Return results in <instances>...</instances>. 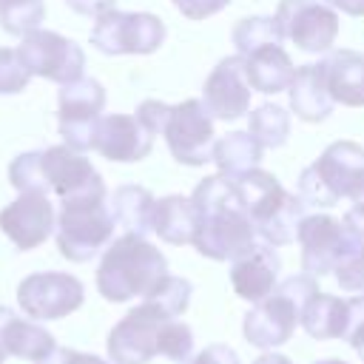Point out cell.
I'll return each instance as SVG.
<instances>
[{
	"instance_id": "cell-1",
	"label": "cell",
	"mask_w": 364,
	"mask_h": 364,
	"mask_svg": "<svg viewBox=\"0 0 364 364\" xmlns=\"http://www.w3.org/2000/svg\"><path fill=\"white\" fill-rule=\"evenodd\" d=\"M199 225L193 236V247L213 262H233L245 256L256 245L253 222L242 205L236 182L225 173L205 176L191 193Z\"/></svg>"
},
{
	"instance_id": "cell-2",
	"label": "cell",
	"mask_w": 364,
	"mask_h": 364,
	"mask_svg": "<svg viewBox=\"0 0 364 364\" xmlns=\"http://www.w3.org/2000/svg\"><path fill=\"white\" fill-rule=\"evenodd\" d=\"M168 276V259L156 245L139 233H122L111 239L97 264V290L102 299L122 304L151 296Z\"/></svg>"
},
{
	"instance_id": "cell-3",
	"label": "cell",
	"mask_w": 364,
	"mask_h": 364,
	"mask_svg": "<svg viewBox=\"0 0 364 364\" xmlns=\"http://www.w3.org/2000/svg\"><path fill=\"white\" fill-rule=\"evenodd\" d=\"M9 182L20 193L40 191V193H57L60 202L94 191H105V182L100 171L74 148L68 145H51L43 151H26L9 165Z\"/></svg>"
},
{
	"instance_id": "cell-4",
	"label": "cell",
	"mask_w": 364,
	"mask_h": 364,
	"mask_svg": "<svg viewBox=\"0 0 364 364\" xmlns=\"http://www.w3.org/2000/svg\"><path fill=\"white\" fill-rule=\"evenodd\" d=\"M242 196V205L253 222V230L262 242L282 247L296 242L299 225L304 219V199L282 188V182L262 168H253L242 176H230Z\"/></svg>"
},
{
	"instance_id": "cell-5",
	"label": "cell",
	"mask_w": 364,
	"mask_h": 364,
	"mask_svg": "<svg viewBox=\"0 0 364 364\" xmlns=\"http://www.w3.org/2000/svg\"><path fill=\"white\" fill-rule=\"evenodd\" d=\"M316 293H318V282L310 273H296V276H287L284 282H279L267 299L256 301L245 313L242 333H245L247 344H253L259 350H273V347H282L284 341H290L296 324H301L304 304Z\"/></svg>"
},
{
	"instance_id": "cell-6",
	"label": "cell",
	"mask_w": 364,
	"mask_h": 364,
	"mask_svg": "<svg viewBox=\"0 0 364 364\" xmlns=\"http://www.w3.org/2000/svg\"><path fill=\"white\" fill-rule=\"evenodd\" d=\"M114 216L108 191H94L60 202L57 213V250L68 262H91L114 239Z\"/></svg>"
},
{
	"instance_id": "cell-7",
	"label": "cell",
	"mask_w": 364,
	"mask_h": 364,
	"mask_svg": "<svg viewBox=\"0 0 364 364\" xmlns=\"http://www.w3.org/2000/svg\"><path fill=\"white\" fill-rule=\"evenodd\" d=\"M364 171V148L353 139H338L321 151L299 176V196L310 208H333L338 199H350Z\"/></svg>"
},
{
	"instance_id": "cell-8",
	"label": "cell",
	"mask_w": 364,
	"mask_h": 364,
	"mask_svg": "<svg viewBox=\"0 0 364 364\" xmlns=\"http://www.w3.org/2000/svg\"><path fill=\"white\" fill-rule=\"evenodd\" d=\"M165 40V23L151 11H105L91 28V46L102 54H154Z\"/></svg>"
},
{
	"instance_id": "cell-9",
	"label": "cell",
	"mask_w": 364,
	"mask_h": 364,
	"mask_svg": "<svg viewBox=\"0 0 364 364\" xmlns=\"http://www.w3.org/2000/svg\"><path fill=\"white\" fill-rule=\"evenodd\" d=\"M105 108V88L94 77H80L60 88L57 94V128L68 148L91 151L94 131L102 119Z\"/></svg>"
},
{
	"instance_id": "cell-10",
	"label": "cell",
	"mask_w": 364,
	"mask_h": 364,
	"mask_svg": "<svg viewBox=\"0 0 364 364\" xmlns=\"http://www.w3.org/2000/svg\"><path fill=\"white\" fill-rule=\"evenodd\" d=\"M162 136L168 142L171 156L182 165L199 168L213 156L216 131H213V117L202 100H182L171 105Z\"/></svg>"
},
{
	"instance_id": "cell-11",
	"label": "cell",
	"mask_w": 364,
	"mask_h": 364,
	"mask_svg": "<svg viewBox=\"0 0 364 364\" xmlns=\"http://www.w3.org/2000/svg\"><path fill=\"white\" fill-rule=\"evenodd\" d=\"M171 321V316L151 299H142L136 307H131L108 333V358L114 364H148L154 355H159V327Z\"/></svg>"
},
{
	"instance_id": "cell-12",
	"label": "cell",
	"mask_w": 364,
	"mask_h": 364,
	"mask_svg": "<svg viewBox=\"0 0 364 364\" xmlns=\"http://www.w3.org/2000/svg\"><path fill=\"white\" fill-rule=\"evenodd\" d=\"M17 54L31 77H43L60 85L80 80L85 71V51L74 40L48 28H37L26 34L17 46Z\"/></svg>"
},
{
	"instance_id": "cell-13",
	"label": "cell",
	"mask_w": 364,
	"mask_h": 364,
	"mask_svg": "<svg viewBox=\"0 0 364 364\" xmlns=\"http://www.w3.org/2000/svg\"><path fill=\"white\" fill-rule=\"evenodd\" d=\"M85 301V287L77 276L60 270L31 273L17 284V304L34 321L65 318Z\"/></svg>"
},
{
	"instance_id": "cell-14",
	"label": "cell",
	"mask_w": 364,
	"mask_h": 364,
	"mask_svg": "<svg viewBox=\"0 0 364 364\" xmlns=\"http://www.w3.org/2000/svg\"><path fill=\"white\" fill-rule=\"evenodd\" d=\"M276 23L282 34L307 54H324L338 37V11L324 0H279Z\"/></svg>"
},
{
	"instance_id": "cell-15",
	"label": "cell",
	"mask_w": 364,
	"mask_h": 364,
	"mask_svg": "<svg viewBox=\"0 0 364 364\" xmlns=\"http://www.w3.org/2000/svg\"><path fill=\"white\" fill-rule=\"evenodd\" d=\"M296 242L301 247V267L310 276H327L333 273L358 245L347 233L344 222L330 213H313L304 216L296 233Z\"/></svg>"
},
{
	"instance_id": "cell-16",
	"label": "cell",
	"mask_w": 364,
	"mask_h": 364,
	"mask_svg": "<svg viewBox=\"0 0 364 364\" xmlns=\"http://www.w3.org/2000/svg\"><path fill=\"white\" fill-rule=\"evenodd\" d=\"M57 228V210L48 193L26 191L0 210V230L17 250L40 247Z\"/></svg>"
},
{
	"instance_id": "cell-17",
	"label": "cell",
	"mask_w": 364,
	"mask_h": 364,
	"mask_svg": "<svg viewBox=\"0 0 364 364\" xmlns=\"http://www.w3.org/2000/svg\"><path fill=\"white\" fill-rule=\"evenodd\" d=\"M250 94L253 88L245 77V60L242 54H233L219 60L216 68L208 74L202 88V102L213 119L233 122L250 111Z\"/></svg>"
},
{
	"instance_id": "cell-18",
	"label": "cell",
	"mask_w": 364,
	"mask_h": 364,
	"mask_svg": "<svg viewBox=\"0 0 364 364\" xmlns=\"http://www.w3.org/2000/svg\"><path fill=\"white\" fill-rule=\"evenodd\" d=\"M154 134L136 114H105L94 131V151L111 162H139L151 154Z\"/></svg>"
},
{
	"instance_id": "cell-19",
	"label": "cell",
	"mask_w": 364,
	"mask_h": 364,
	"mask_svg": "<svg viewBox=\"0 0 364 364\" xmlns=\"http://www.w3.org/2000/svg\"><path fill=\"white\" fill-rule=\"evenodd\" d=\"M279 270H282L279 253L273 250V245L262 242V245H253L245 256L230 262V284L239 299L256 304L276 290Z\"/></svg>"
},
{
	"instance_id": "cell-20",
	"label": "cell",
	"mask_w": 364,
	"mask_h": 364,
	"mask_svg": "<svg viewBox=\"0 0 364 364\" xmlns=\"http://www.w3.org/2000/svg\"><path fill=\"white\" fill-rule=\"evenodd\" d=\"M324 82L333 102L347 108H364V54L353 48H336L321 60Z\"/></svg>"
},
{
	"instance_id": "cell-21",
	"label": "cell",
	"mask_w": 364,
	"mask_h": 364,
	"mask_svg": "<svg viewBox=\"0 0 364 364\" xmlns=\"http://www.w3.org/2000/svg\"><path fill=\"white\" fill-rule=\"evenodd\" d=\"M57 347L54 336L40 327L34 318H20L14 310L0 304V353L26 358V361H43Z\"/></svg>"
},
{
	"instance_id": "cell-22",
	"label": "cell",
	"mask_w": 364,
	"mask_h": 364,
	"mask_svg": "<svg viewBox=\"0 0 364 364\" xmlns=\"http://www.w3.org/2000/svg\"><path fill=\"white\" fill-rule=\"evenodd\" d=\"M242 60H245V77H247L250 88L259 91V94L287 91L293 77H296V65L279 43L253 48V51L242 54Z\"/></svg>"
},
{
	"instance_id": "cell-23",
	"label": "cell",
	"mask_w": 364,
	"mask_h": 364,
	"mask_svg": "<svg viewBox=\"0 0 364 364\" xmlns=\"http://www.w3.org/2000/svg\"><path fill=\"white\" fill-rule=\"evenodd\" d=\"M287 97H290V108L299 119L304 122H321L333 114V97L327 91V82H324V71H321V63H307V65H299L296 68V77L287 88Z\"/></svg>"
},
{
	"instance_id": "cell-24",
	"label": "cell",
	"mask_w": 364,
	"mask_h": 364,
	"mask_svg": "<svg viewBox=\"0 0 364 364\" xmlns=\"http://www.w3.org/2000/svg\"><path fill=\"white\" fill-rule=\"evenodd\" d=\"M196 225H199V213L191 196H162L154 205V222L151 230L168 242V245H193L196 236Z\"/></svg>"
},
{
	"instance_id": "cell-25",
	"label": "cell",
	"mask_w": 364,
	"mask_h": 364,
	"mask_svg": "<svg viewBox=\"0 0 364 364\" xmlns=\"http://www.w3.org/2000/svg\"><path fill=\"white\" fill-rule=\"evenodd\" d=\"M350 321V299L316 293L301 310V327L310 338H344Z\"/></svg>"
},
{
	"instance_id": "cell-26",
	"label": "cell",
	"mask_w": 364,
	"mask_h": 364,
	"mask_svg": "<svg viewBox=\"0 0 364 364\" xmlns=\"http://www.w3.org/2000/svg\"><path fill=\"white\" fill-rule=\"evenodd\" d=\"M154 205L156 199L151 196L148 188L142 185H119L111 196H108V208L114 222L125 230V233H151V222H154Z\"/></svg>"
},
{
	"instance_id": "cell-27",
	"label": "cell",
	"mask_w": 364,
	"mask_h": 364,
	"mask_svg": "<svg viewBox=\"0 0 364 364\" xmlns=\"http://www.w3.org/2000/svg\"><path fill=\"white\" fill-rule=\"evenodd\" d=\"M262 151L264 148L259 145V139L250 131H230L213 142L210 162H216L219 173H225V176H242V173L259 168Z\"/></svg>"
},
{
	"instance_id": "cell-28",
	"label": "cell",
	"mask_w": 364,
	"mask_h": 364,
	"mask_svg": "<svg viewBox=\"0 0 364 364\" xmlns=\"http://www.w3.org/2000/svg\"><path fill=\"white\" fill-rule=\"evenodd\" d=\"M247 131L259 139L262 148H282L290 136V114L282 105L264 102V105L250 111Z\"/></svg>"
},
{
	"instance_id": "cell-29",
	"label": "cell",
	"mask_w": 364,
	"mask_h": 364,
	"mask_svg": "<svg viewBox=\"0 0 364 364\" xmlns=\"http://www.w3.org/2000/svg\"><path fill=\"white\" fill-rule=\"evenodd\" d=\"M46 17L43 0H0V28L14 37H26L40 28Z\"/></svg>"
},
{
	"instance_id": "cell-30",
	"label": "cell",
	"mask_w": 364,
	"mask_h": 364,
	"mask_svg": "<svg viewBox=\"0 0 364 364\" xmlns=\"http://www.w3.org/2000/svg\"><path fill=\"white\" fill-rule=\"evenodd\" d=\"M282 40H284V34H282L276 17H264V14L245 17L233 28V46H236L239 54H247V51L262 48V46H270V43H279L282 46Z\"/></svg>"
},
{
	"instance_id": "cell-31",
	"label": "cell",
	"mask_w": 364,
	"mask_h": 364,
	"mask_svg": "<svg viewBox=\"0 0 364 364\" xmlns=\"http://www.w3.org/2000/svg\"><path fill=\"white\" fill-rule=\"evenodd\" d=\"M156 350H159V355L185 364V361L191 358V353H193V330H191L185 321H176V318L165 321V324L159 327Z\"/></svg>"
},
{
	"instance_id": "cell-32",
	"label": "cell",
	"mask_w": 364,
	"mask_h": 364,
	"mask_svg": "<svg viewBox=\"0 0 364 364\" xmlns=\"http://www.w3.org/2000/svg\"><path fill=\"white\" fill-rule=\"evenodd\" d=\"M28 80H31V74L23 65L17 48L11 51V48L0 46V94H17L28 85Z\"/></svg>"
},
{
	"instance_id": "cell-33",
	"label": "cell",
	"mask_w": 364,
	"mask_h": 364,
	"mask_svg": "<svg viewBox=\"0 0 364 364\" xmlns=\"http://www.w3.org/2000/svg\"><path fill=\"white\" fill-rule=\"evenodd\" d=\"M333 273H336V282L341 284V290L364 293V245H358Z\"/></svg>"
},
{
	"instance_id": "cell-34",
	"label": "cell",
	"mask_w": 364,
	"mask_h": 364,
	"mask_svg": "<svg viewBox=\"0 0 364 364\" xmlns=\"http://www.w3.org/2000/svg\"><path fill=\"white\" fill-rule=\"evenodd\" d=\"M344 341L364 358V296L350 299V321H347Z\"/></svg>"
},
{
	"instance_id": "cell-35",
	"label": "cell",
	"mask_w": 364,
	"mask_h": 364,
	"mask_svg": "<svg viewBox=\"0 0 364 364\" xmlns=\"http://www.w3.org/2000/svg\"><path fill=\"white\" fill-rule=\"evenodd\" d=\"M168 114H171V105L168 102H159V100H145V102H139V108H136V119L156 136V134H162V128H165V122H168Z\"/></svg>"
},
{
	"instance_id": "cell-36",
	"label": "cell",
	"mask_w": 364,
	"mask_h": 364,
	"mask_svg": "<svg viewBox=\"0 0 364 364\" xmlns=\"http://www.w3.org/2000/svg\"><path fill=\"white\" fill-rule=\"evenodd\" d=\"M176 11L188 20H208L230 6V0H173Z\"/></svg>"
},
{
	"instance_id": "cell-37",
	"label": "cell",
	"mask_w": 364,
	"mask_h": 364,
	"mask_svg": "<svg viewBox=\"0 0 364 364\" xmlns=\"http://www.w3.org/2000/svg\"><path fill=\"white\" fill-rule=\"evenodd\" d=\"M37 364H114V361H105L100 355H91V353H80V350H71V347H54L43 361Z\"/></svg>"
},
{
	"instance_id": "cell-38",
	"label": "cell",
	"mask_w": 364,
	"mask_h": 364,
	"mask_svg": "<svg viewBox=\"0 0 364 364\" xmlns=\"http://www.w3.org/2000/svg\"><path fill=\"white\" fill-rule=\"evenodd\" d=\"M193 364H242L236 350L228 344H208L202 353H196Z\"/></svg>"
},
{
	"instance_id": "cell-39",
	"label": "cell",
	"mask_w": 364,
	"mask_h": 364,
	"mask_svg": "<svg viewBox=\"0 0 364 364\" xmlns=\"http://www.w3.org/2000/svg\"><path fill=\"white\" fill-rule=\"evenodd\" d=\"M65 3H68V9H71V11H77V14L100 17V14L111 11L117 0H65Z\"/></svg>"
},
{
	"instance_id": "cell-40",
	"label": "cell",
	"mask_w": 364,
	"mask_h": 364,
	"mask_svg": "<svg viewBox=\"0 0 364 364\" xmlns=\"http://www.w3.org/2000/svg\"><path fill=\"white\" fill-rule=\"evenodd\" d=\"M330 3L336 11H344L350 17H364V0H324Z\"/></svg>"
},
{
	"instance_id": "cell-41",
	"label": "cell",
	"mask_w": 364,
	"mask_h": 364,
	"mask_svg": "<svg viewBox=\"0 0 364 364\" xmlns=\"http://www.w3.org/2000/svg\"><path fill=\"white\" fill-rule=\"evenodd\" d=\"M253 364H293V361H290L284 353H262Z\"/></svg>"
},
{
	"instance_id": "cell-42",
	"label": "cell",
	"mask_w": 364,
	"mask_h": 364,
	"mask_svg": "<svg viewBox=\"0 0 364 364\" xmlns=\"http://www.w3.org/2000/svg\"><path fill=\"white\" fill-rule=\"evenodd\" d=\"M350 199H353L355 205H364V171H361V176H358V182H355V188H353Z\"/></svg>"
},
{
	"instance_id": "cell-43",
	"label": "cell",
	"mask_w": 364,
	"mask_h": 364,
	"mask_svg": "<svg viewBox=\"0 0 364 364\" xmlns=\"http://www.w3.org/2000/svg\"><path fill=\"white\" fill-rule=\"evenodd\" d=\"M313 364H347V361H341V358H318Z\"/></svg>"
},
{
	"instance_id": "cell-44",
	"label": "cell",
	"mask_w": 364,
	"mask_h": 364,
	"mask_svg": "<svg viewBox=\"0 0 364 364\" xmlns=\"http://www.w3.org/2000/svg\"><path fill=\"white\" fill-rule=\"evenodd\" d=\"M3 358H6V355H3V353H0V364H3Z\"/></svg>"
}]
</instances>
